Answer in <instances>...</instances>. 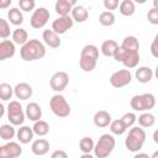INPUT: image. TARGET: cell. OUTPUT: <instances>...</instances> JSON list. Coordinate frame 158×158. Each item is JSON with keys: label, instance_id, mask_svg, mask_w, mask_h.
Returning <instances> with one entry per match:
<instances>
[{"label": "cell", "instance_id": "6da1fadb", "mask_svg": "<svg viewBox=\"0 0 158 158\" xmlns=\"http://www.w3.org/2000/svg\"><path fill=\"white\" fill-rule=\"evenodd\" d=\"M20 56L25 62H33L42 59L46 56V46L37 38L28 40L23 46H21Z\"/></svg>", "mask_w": 158, "mask_h": 158}, {"label": "cell", "instance_id": "7a4b0ae2", "mask_svg": "<svg viewBox=\"0 0 158 158\" xmlns=\"http://www.w3.org/2000/svg\"><path fill=\"white\" fill-rule=\"evenodd\" d=\"M99 59V48L95 44H86L80 52L79 65L84 72H93L98 64Z\"/></svg>", "mask_w": 158, "mask_h": 158}, {"label": "cell", "instance_id": "3957f363", "mask_svg": "<svg viewBox=\"0 0 158 158\" xmlns=\"http://www.w3.org/2000/svg\"><path fill=\"white\" fill-rule=\"evenodd\" d=\"M146 142V132L142 127L138 126H133L132 128H130L128 135L125 139V147L127 148V151L137 153L138 151L142 149L143 144Z\"/></svg>", "mask_w": 158, "mask_h": 158}, {"label": "cell", "instance_id": "277c9868", "mask_svg": "<svg viewBox=\"0 0 158 158\" xmlns=\"http://www.w3.org/2000/svg\"><path fill=\"white\" fill-rule=\"evenodd\" d=\"M114 59L116 62H121L126 67V69L136 68L139 63V52L127 49L120 44L114 54Z\"/></svg>", "mask_w": 158, "mask_h": 158}, {"label": "cell", "instance_id": "5b68a950", "mask_svg": "<svg viewBox=\"0 0 158 158\" xmlns=\"http://www.w3.org/2000/svg\"><path fill=\"white\" fill-rule=\"evenodd\" d=\"M115 144H116V141L112 135H109V133L101 135L99 137L98 142L95 143L94 156L96 158H107L112 153Z\"/></svg>", "mask_w": 158, "mask_h": 158}, {"label": "cell", "instance_id": "8992f818", "mask_svg": "<svg viewBox=\"0 0 158 158\" xmlns=\"http://www.w3.org/2000/svg\"><path fill=\"white\" fill-rule=\"evenodd\" d=\"M156 105V96L151 93H144L139 95H133L130 100V106L135 111L147 112Z\"/></svg>", "mask_w": 158, "mask_h": 158}, {"label": "cell", "instance_id": "52a82bcc", "mask_svg": "<svg viewBox=\"0 0 158 158\" xmlns=\"http://www.w3.org/2000/svg\"><path fill=\"white\" fill-rule=\"evenodd\" d=\"M49 107H51L52 112L57 117H59V118L68 117L70 115V111H72L69 102L60 94H54L51 98V100H49Z\"/></svg>", "mask_w": 158, "mask_h": 158}, {"label": "cell", "instance_id": "ba28073f", "mask_svg": "<svg viewBox=\"0 0 158 158\" xmlns=\"http://www.w3.org/2000/svg\"><path fill=\"white\" fill-rule=\"evenodd\" d=\"M26 114L23 112V109L17 100H11L7 105V120L14 126H21L25 121Z\"/></svg>", "mask_w": 158, "mask_h": 158}, {"label": "cell", "instance_id": "9c48e42d", "mask_svg": "<svg viewBox=\"0 0 158 158\" xmlns=\"http://www.w3.org/2000/svg\"><path fill=\"white\" fill-rule=\"evenodd\" d=\"M49 17H51L49 10H47L46 7H38L33 11V14L30 19V25H31V27H33L36 30L42 28L47 25Z\"/></svg>", "mask_w": 158, "mask_h": 158}, {"label": "cell", "instance_id": "30bf717a", "mask_svg": "<svg viewBox=\"0 0 158 158\" xmlns=\"http://www.w3.org/2000/svg\"><path fill=\"white\" fill-rule=\"evenodd\" d=\"M131 80H132V74H131L130 69H120V70L112 73L110 77V84L117 89L128 85L131 83Z\"/></svg>", "mask_w": 158, "mask_h": 158}, {"label": "cell", "instance_id": "8fae6325", "mask_svg": "<svg viewBox=\"0 0 158 158\" xmlns=\"http://www.w3.org/2000/svg\"><path fill=\"white\" fill-rule=\"evenodd\" d=\"M69 84V75L67 72H56L51 79H49V86L52 90L57 91V93H60L63 91Z\"/></svg>", "mask_w": 158, "mask_h": 158}, {"label": "cell", "instance_id": "7c38bea8", "mask_svg": "<svg viewBox=\"0 0 158 158\" xmlns=\"http://www.w3.org/2000/svg\"><path fill=\"white\" fill-rule=\"evenodd\" d=\"M22 154V148L20 143L9 141L7 143L0 146V158H17Z\"/></svg>", "mask_w": 158, "mask_h": 158}, {"label": "cell", "instance_id": "4fadbf2b", "mask_svg": "<svg viewBox=\"0 0 158 158\" xmlns=\"http://www.w3.org/2000/svg\"><path fill=\"white\" fill-rule=\"evenodd\" d=\"M74 25V20L72 16H59L52 22V30L57 35H63L69 31Z\"/></svg>", "mask_w": 158, "mask_h": 158}, {"label": "cell", "instance_id": "5bb4252c", "mask_svg": "<svg viewBox=\"0 0 158 158\" xmlns=\"http://www.w3.org/2000/svg\"><path fill=\"white\" fill-rule=\"evenodd\" d=\"M75 5L77 2L74 0H57L54 4V10L59 16H69Z\"/></svg>", "mask_w": 158, "mask_h": 158}, {"label": "cell", "instance_id": "9a60e30c", "mask_svg": "<svg viewBox=\"0 0 158 158\" xmlns=\"http://www.w3.org/2000/svg\"><path fill=\"white\" fill-rule=\"evenodd\" d=\"M42 40L43 43L51 48H58L62 44V41L59 38V35H57L52 28L51 30H44L42 33Z\"/></svg>", "mask_w": 158, "mask_h": 158}, {"label": "cell", "instance_id": "2e32d148", "mask_svg": "<svg viewBox=\"0 0 158 158\" xmlns=\"http://www.w3.org/2000/svg\"><path fill=\"white\" fill-rule=\"evenodd\" d=\"M16 48L14 41L5 40L0 42V60H6L9 58H12L15 56Z\"/></svg>", "mask_w": 158, "mask_h": 158}, {"label": "cell", "instance_id": "e0dca14e", "mask_svg": "<svg viewBox=\"0 0 158 158\" xmlns=\"http://www.w3.org/2000/svg\"><path fill=\"white\" fill-rule=\"evenodd\" d=\"M14 93H15V96L20 100H28L32 94H33V90H32V86L27 83H17L14 88Z\"/></svg>", "mask_w": 158, "mask_h": 158}, {"label": "cell", "instance_id": "ac0fdd59", "mask_svg": "<svg viewBox=\"0 0 158 158\" xmlns=\"http://www.w3.org/2000/svg\"><path fill=\"white\" fill-rule=\"evenodd\" d=\"M93 121H94V125L96 127H100V128H104V127H107L110 126L111 123V115L105 111V110H99L95 112L94 117H93Z\"/></svg>", "mask_w": 158, "mask_h": 158}, {"label": "cell", "instance_id": "d6986e66", "mask_svg": "<svg viewBox=\"0 0 158 158\" xmlns=\"http://www.w3.org/2000/svg\"><path fill=\"white\" fill-rule=\"evenodd\" d=\"M26 117L33 122L40 121L42 117V109L37 102H28L26 105V110H25Z\"/></svg>", "mask_w": 158, "mask_h": 158}, {"label": "cell", "instance_id": "ffe728a7", "mask_svg": "<svg viewBox=\"0 0 158 158\" xmlns=\"http://www.w3.org/2000/svg\"><path fill=\"white\" fill-rule=\"evenodd\" d=\"M31 151L36 156H44L49 151V142L46 138H38V139L32 142Z\"/></svg>", "mask_w": 158, "mask_h": 158}, {"label": "cell", "instance_id": "44dd1931", "mask_svg": "<svg viewBox=\"0 0 158 158\" xmlns=\"http://www.w3.org/2000/svg\"><path fill=\"white\" fill-rule=\"evenodd\" d=\"M33 135H35V132H33L32 127H30V126H21L17 130L16 137H17L20 143L27 144V143H30L33 139Z\"/></svg>", "mask_w": 158, "mask_h": 158}, {"label": "cell", "instance_id": "7402d4cb", "mask_svg": "<svg viewBox=\"0 0 158 158\" xmlns=\"http://www.w3.org/2000/svg\"><path fill=\"white\" fill-rule=\"evenodd\" d=\"M135 75H136V79L139 83L146 84V83H149L152 80V78L154 77V73H153V70L149 67H144L143 65V67H138L136 69Z\"/></svg>", "mask_w": 158, "mask_h": 158}, {"label": "cell", "instance_id": "603a6c76", "mask_svg": "<svg viewBox=\"0 0 158 158\" xmlns=\"http://www.w3.org/2000/svg\"><path fill=\"white\" fill-rule=\"evenodd\" d=\"M72 19L74 20V22H85L89 17V11L86 10L85 6L83 5H75L72 10V14H70Z\"/></svg>", "mask_w": 158, "mask_h": 158}, {"label": "cell", "instance_id": "cb8c5ba5", "mask_svg": "<svg viewBox=\"0 0 158 158\" xmlns=\"http://www.w3.org/2000/svg\"><path fill=\"white\" fill-rule=\"evenodd\" d=\"M117 47H118V43L115 40H106L101 43L100 51L105 57H114Z\"/></svg>", "mask_w": 158, "mask_h": 158}, {"label": "cell", "instance_id": "d4e9b609", "mask_svg": "<svg viewBox=\"0 0 158 158\" xmlns=\"http://www.w3.org/2000/svg\"><path fill=\"white\" fill-rule=\"evenodd\" d=\"M11 37H12V41H14L15 44H21V46H23V44L28 41V33H27V31H26L25 28H22V27L15 28V30L12 31Z\"/></svg>", "mask_w": 158, "mask_h": 158}, {"label": "cell", "instance_id": "484cf974", "mask_svg": "<svg viewBox=\"0 0 158 158\" xmlns=\"http://www.w3.org/2000/svg\"><path fill=\"white\" fill-rule=\"evenodd\" d=\"M7 19H9L10 23H12L15 26H20L23 22V14L19 7H11L7 11Z\"/></svg>", "mask_w": 158, "mask_h": 158}, {"label": "cell", "instance_id": "4316f807", "mask_svg": "<svg viewBox=\"0 0 158 158\" xmlns=\"http://www.w3.org/2000/svg\"><path fill=\"white\" fill-rule=\"evenodd\" d=\"M137 121H138V125L139 127H144V128H148V127H152L156 122V117L153 114H151L149 111L147 112H142L138 117H137Z\"/></svg>", "mask_w": 158, "mask_h": 158}, {"label": "cell", "instance_id": "83f0119b", "mask_svg": "<svg viewBox=\"0 0 158 158\" xmlns=\"http://www.w3.org/2000/svg\"><path fill=\"white\" fill-rule=\"evenodd\" d=\"M118 10H120V14L123 15V16H132L136 11V5L132 0H123L120 2V6H118Z\"/></svg>", "mask_w": 158, "mask_h": 158}, {"label": "cell", "instance_id": "f1b7e54d", "mask_svg": "<svg viewBox=\"0 0 158 158\" xmlns=\"http://www.w3.org/2000/svg\"><path fill=\"white\" fill-rule=\"evenodd\" d=\"M16 133H17V131H15L14 125L4 123V125H1V127H0V137H1V139H4V141H11V139L16 136Z\"/></svg>", "mask_w": 158, "mask_h": 158}, {"label": "cell", "instance_id": "f546056e", "mask_svg": "<svg viewBox=\"0 0 158 158\" xmlns=\"http://www.w3.org/2000/svg\"><path fill=\"white\" fill-rule=\"evenodd\" d=\"M32 130L35 132V135L40 136V137H43L46 135H48L49 132V125L47 121L44 120H40V121H36L32 126Z\"/></svg>", "mask_w": 158, "mask_h": 158}, {"label": "cell", "instance_id": "4dcf8cb0", "mask_svg": "<svg viewBox=\"0 0 158 158\" xmlns=\"http://www.w3.org/2000/svg\"><path fill=\"white\" fill-rule=\"evenodd\" d=\"M122 47L131 49V51H137L139 52V41L137 40V37L135 36H126L121 43Z\"/></svg>", "mask_w": 158, "mask_h": 158}, {"label": "cell", "instance_id": "1f68e13d", "mask_svg": "<svg viewBox=\"0 0 158 158\" xmlns=\"http://www.w3.org/2000/svg\"><path fill=\"white\" fill-rule=\"evenodd\" d=\"M95 148V142L91 137H83L79 141V149L81 153H90Z\"/></svg>", "mask_w": 158, "mask_h": 158}, {"label": "cell", "instance_id": "d6a6232c", "mask_svg": "<svg viewBox=\"0 0 158 158\" xmlns=\"http://www.w3.org/2000/svg\"><path fill=\"white\" fill-rule=\"evenodd\" d=\"M12 95H15L14 88L7 83H1L0 84V99L2 101H9L12 98Z\"/></svg>", "mask_w": 158, "mask_h": 158}, {"label": "cell", "instance_id": "836d02e7", "mask_svg": "<svg viewBox=\"0 0 158 158\" xmlns=\"http://www.w3.org/2000/svg\"><path fill=\"white\" fill-rule=\"evenodd\" d=\"M99 22L102 26H112L116 22V17L112 11H102L99 16Z\"/></svg>", "mask_w": 158, "mask_h": 158}, {"label": "cell", "instance_id": "e575fe53", "mask_svg": "<svg viewBox=\"0 0 158 158\" xmlns=\"http://www.w3.org/2000/svg\"><path fill=\"white\" fill-rule=\"evenodd\" d=\"M126 130H127V127L123 125V122L121 121V118L114 120V121H111V123H110V131H111V133H114V135L121 136V135H123V133L126 132Z\"/></svg>", "mask_w": 158, "mask_h": 158}, {"label": "cell", "instance_id": "d590c367", "mask_svg": "<svg viewBox=\"0 0 158 158\" xmlns=\"http://www.w3.org/2000/svg\"><path fill=\"white\" fill-rule=\"evenodd\" d=\"M121 121L123 122V125L127 127V128H132L133 125L136 123L137 121V116L135 112H126L121 116Z\"/></svg>", "mask_w": 158, "mask_h": 158}, {"label": "cell", "instance_id": "8d00e7d4", "mask_svg": "<svg viewBox=\"0 0 158 158\" xmlns=\"http://www.w3.org/2000/svg\"><path fill=\"white\" fill-rule=\"evenodd\" d=\"M11 33V30H10V25L9 22L5 20V19H0V37L2 38V41L7 40V37H10Z\"/></svg>", "mask_w": 158, "mask_h": 158}, {"label": "cell", "instance_id": "74e56055", "mask_svg": "<svg viewBox=\"0 0 158 158\" xmlns=\"http://www.w3.org/2000/svg\"><path fill=\"white\" fill-rule=\"evenodd\" d=\"M19 6H20L21 11L28 12L35 9L36 2H35V0H19Z\"/></svg>", "mask_w": 158, "mask_h": 158}, {"label": "cell", "instance_id": "f35d334b", "mask_svg": "<svg viewBox=\"0 0 158 158\" xmlns=\"http://www.w3.org/2000/svg\"><path fill=\"white\" fill-rule=\"evenodd\" d=\"M147 20L152 25H158V10L154 9V7L149 9L148 12H147Z\"/></svg>", "mask_w": 158, "mask_h": 158}, {"label": "cell", "instance_id": "ab89813d", "mask_svg": "<svg viewBox=\"0 0 158 158\" xmlns=\"http://www.w3.org/2000/svg\"><path fill=\"white\" fill-rule=\"evenodd\" d=\"M120 6L118 1L117 0H104V7L107 10V11H111V10H115Z\"/></svg>", "mask_w": 158, "mask_h": 158}, {"label": "cell", "instance_id": "60d3db41", "mask_svg": "<svg viewBox=\"0 0 158 158\" xmlns=\"http://www.w3.org/2000/svg\"><path fill=\"white\" fill-rule=\"evenodd\" d=\"M151 53L154 58H158V33L154 36V40L151 43Z\"/></svg>", "mask_w": 158, "mask_h": 158}, {"label": "cell", "instance_id": "b9f144b4", "mask_svg": "<svg viewBox=\"0 0 158 158\" xmlns=\"http://www.w3.org/2000/svg\"><path fill=\"white\" fill-rule=\"evenodd\" d=\"M51 158H68V154L63 149H57L51 154Z\"/></svg>", "mask_w": 158, "mask_h": 158}, {"label": "cell", "instance_id": "7bdbcfd3", "mask_svg": "<svg viewBox=\"0 0 158 158\" xmlns=\"http://www.w3.org/2000/svg\"><path fill=\"white\" fill-rule=\"evenodd\" d=\"M11 5V0H0V9H5Z\"/></svg>", "mask_w": 158, "mask_h": 158}, {"label": "cell", "instance_id": "ee69618b", "mask_svg": "<svg viewBox=\"0 0 158 158\" xmlns=\"http://www.w3.org/2000/svg\"><path fill=\"white\" fill-rule=\"evenodd\" d=\"M133 158H151V156H148L147 153H137L133 156Z\"/></svg>", "mask_w": 158, "mask_h": 158}, {"label": "cell", "instance_id": "f6af8a7d", "mask_svg": "<svg viewBox=\"0 0 158 158\" xmlns=\"http://www.w3.org/2000/svg\"><path fill=\"white\" fill-rule=\"evenodd\" d=\"M153 141L158 144V130H156V131L153 132Z\"/></svg>", "mask_w": 158, "mask_h": 158}, {"label": "cell", "instance_id": "bcb514c9", "mask_svg": "<svg viewBox=\"0 0 158 158\" xmlns=\"http://www.w3.org/2000/svg\"><path fill=\"white\" fill-rule=\"evenodd\" d=\"M79 158H95L93 154H90V153H83Z\"/></svg>", "mask_w": 158, "mask_h": 158}, {"label": "cell", "instance_id": "7dc6e473", "mask_svg": "<svg viewBox=\"0 0 158 158\" xmlns=\"http://www.w3.org/2000/svg\"><path fill=\"white\" fill-rule=\"evenodd\" d=\"M153 73H154V77H156V79L158 80V65L156 67V69H154V72H153Z\"/></svg>", "mask_w": 158, "mask_h": 158}, {"label": "cell", "instance_id": "c3c4849f", "mask_svg": "<svg viewBox=\"0 0 158 158\" xmlns=\"http://www.w3.org/2000/svg\"><path fill=\"white\" fill-rule=\"evenodd\" d=\"M153 7L158 10V0H153Z\"/></svg>", "mask_w": 158, "mask_h": 158}, {"label": "cell", "instance_id": "681fc988", "mask_svg": "<svg viewBox=\"0 0 158 158\" xmlns=\"http://www.w3.org/2000/svg\"><path fill=\"white\" fill-rule=\"evenodd\" d=\"M151 158H158V151H154L153 154L151 156Z\"/></svg>", "mask_w": 158, "mask_h": 158}]
</instances>
